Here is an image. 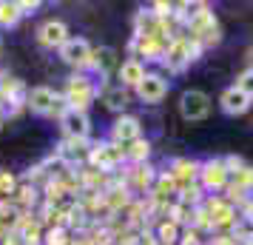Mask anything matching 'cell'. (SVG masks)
I'll list each match as a JSON object with an SVG mask.
<instances>
[{"label":"cell","mask_w":253,"mask_h":245,"mask_svg":"<svg viewBox=\"0 0 253 245\" xmlns=\"http://www.w3.org/2000/svg\"><path fill=\"white\" fill-rule=\"evenodd\" d=\"M60 123H63V131L69 140H85L88 131H91V123H88V114L85 111H77V108H66L60 114Z\"/></svg>","instance_id":"obj_7"},{"label":"cell","mask_w":253,"mask_h":245,"mask_svg":"<svg viewBox=\"0 0 253 245\" xmlns=\"http://www.w3.org/2000/svg\"><path fill=\"white\" fill-rule=\"evenodd\" d=\"M128 180L134 183V188H148L151 186V180H154V168L151 165H142L137 163L131 171H128Z\"/></svg>","instance_id":"obj_21"},{"label":"cell","mask_w":253,"mask_h":245,"mask_svg":"<svg viewBox=\"0 0 253 245\" xmlns=\"http://www.w3.org/2000/svg\"><path fill=\"white\" fill-rule=\"evenodd\" d=\"M88 66H94V69L100 71V77H105L108 71H111V66H114V49H97V51H91V63Z\"/></svg>","instance_id":"obj_18"},{"label":"cell","mask_w":253,"mask_h":245,"mask_svg":"<svg viewBox=\"0 0 253 245\" xmlns=\"http://www.w3.org/2000/svg\"><path fill=\"white\" fill-rule=\"evenodd\" d=\"M199 51H202V43H196L194 37L191 40H185V37H179V40H171V46H168V51H165V66L171 71H182L188 63H194L196 57H199Z\"/></svg>","instance_id":"obj_1"},{"label":"cell","mask_w":253,"mask_h":245,"mask_svg":"<svg viewBox=\"0 0 253 245\" xmlns=\"http://www.w3.org/2000/svg\"><path fill=\"white\" fill-rule=\"evenodd\" d=\"M157 240H160L162 245L179 243V220H165V222H160V228H157Z\"/></svg>","instance_id":"obj_19"},{"label":"cell","mask_w":253,"mask_h":245,"mask_svg":"<svg viewBox=\"0 0 253 245\" xmlns=\"http://www.w3.org/2000/svg\"><path fill=\"white\" fill-rule=\"evenodd\" d=\"M228 168L222 160H208L205 165H199V180L208 191H216V188H225L228 186Z\"/></svg>","instance_id":"obj_8"},{"label":"cell","mask_w":253,"mask_h":245,"mask_svg":"<svg viewBox=\"0 0 253 245\" xmlns=\"http://www.w3.org/2000/svg\"><path fill=\"white\" fill-rule=\"evenodd\" d=\"M40 6V3H17V9H20V14H32Z\"/></svg>","instance_id":"obj_29"},{"label":"cell","mask_w":253,"mask_h":245,"mask_svg":"<svg viewBox=\"0 0 253 245\" xmlns=\"http://www.w3.org/2000/svg\"><path fill=\"white\" fill-rule=\"evenodd\" d=\"M46 245H69L66 231H63V228H51V231L46 234Z\"/></svg>","instance_id":"obj_27"},{"label":"cell","mask_w":253,"mask_h":245,"mask_svg":"<svg viewBox=\"0 0 253 245\" xmlns=\"http://www.w3.org/2000/svg\"><path fill=\"white\" fill-rule=\"evenodd\" d=\"M142 77H145V69H142V63L139 60H126L123 66H120V86H134L137 89L139 83H142Z\"/></svg>","instance_id":"obj_17"},{"label":"cell","mask_w":253,"mask_h":245,"mask_svg":"<svg viewBox=\"0 0 253 245\" xmlns=\"http://www.w3.org/2000/svg\"><path fill=\"white\" fill-rule=\"evenodd\" d=\"M236 89H242V92L248 94V97H251L253 100V66L251 69H245L239 74V80H236Z\"/></svg>","instance_id":"obj_25"},{"label":"cell","mask_w":253,"mask_h":245,"mask_svg":"<svg viewBox=\"0 0 253 245\" xmlns=\"http://www.w3.org/2000/svg\"><path fill=\"white\" fill-rule=\"evenodd\" d=\"M0 129H3V117H0Z\"/></svg>","instance_id":"obj_30"},{"label":"cell","mask_w":253,"mask_h":245,"mask_svg":"<svg viewBox=\"0 0 253 245\" xmlns=\"http://www.w3.org/2000/svg\"><path fill=\"white\" fill-rule=\"evenodd\" d=\"M137 94L145 100V103H160L162 97L168 94V83L162 80L160 74H145L142 83L137 86Z\"/></svg>","instance_id":"obj_12"},{"label":"cell","mask_w":253,"mask_h":245,"mask_svg":"<svg viewBox=\"0 0 253 245\" xmlns=\"http://www.w3.org/2000/svg\"><path fill=\"white\" fill-rule=\"evenodd\" d=\"M148 154H151V143L148 140H134V143H128V148H126V157H131L134 163H145Z\"/></svg>","instance_id":"obj_22"},{"label":"cell","mask_w":253,"mask_h":245,"mask_svg":"<svg viewBox=\"0 0 253 245\" xmlns=\"http://www.w3.org/2000/svg\"><path fill=\"white\" fill-rule=\"evenodd\" d=\"M233 217H236V211H233V205L225 202V199H213V202L208 205V220H211V225H230Z\"/></svg>","instance_id":"obj_16"},{"label":"cell","mask_w":253,"mask_h":245,"mask_svg":"<svg viewBox=\"0 0 253 245\" xmlns=\"http://www.w3.org/2000/svg\"><path fill=\"white\" fill-rule=\"evenodd\" d=\"M88 154H91V148H85V140H69V137H66V143H60L57 157L63 163H80Z\"/></svg>","instance_id":"obj_15"},{"label":"cell","mask_w":253,"mask_h":245,"mask_svg":"<svg viewBox=\"0 0 253 245\" xmlns=\"http://www.w3.org/2000/svg\"><path fill=\"white\" fill-rule=\"evenodd\" d=\"M94 100V86L88 77H71L69 89H66V103L69 108H77V111H85V105Z\"/></svg>","instance_id":"obj_6"},{"label":"cell","mask_w":253,"mask_h":245,"mask_svg":"<svg viewBox=\"0 0 253 245\" xmlns=\"http://www.w3.org/2000/svg\"><path fill=\"white\" fill-rule=\"evenodd\" d=\"M176 191V183H173V177L171 174H162L160 177V183H157V197H165V194H173Z\"/></svg>","instance_id":"obj_26"},{"label":"cell","mask_w":253,"mask_h":245,"mask_svg":"<svg viewBox=\"0 0 253 245\" xmlns=\"http://www.w3.org/2000/svg\"><path fill=\"white\" fill-rule=\"evenodd\" d=\"M54 100H57V94L46 89V86H37L32 92L26 94V105L35 111V114H51L54 111Z\"/></svg>","instance_id":"obj_10"},{"label":"cell","mask_w":253,"mask_h":245,"mask_svg":"<svg viewBox=\"0 0 253 245\" xmlns=\"http://www.w3.org/2000/svg\"><path fill=\"white\" fill-rule=\"evenodd\" d=\"M103 103H105V108H111V111H123V108L128 105L126 89H123V86H117V89H108V92L103 94Z\"/></svg>","instance_id":"obj_20"},{"label":"cell","mask_w":253,"mask_h":245,"mask_svg":"<svg viewBox=\"0 0 253 245\" xmlns=\"http://www.w3.org/2000/svg\"><path fill=\"white\" fill-rule=\"evenodd\" d=\"M188 26H191V32H194L196 43H219V20H216L213 12L202 9L199 14H194V17L188 20Z\"/></svg>","instance_id":"obj_2"},{"label":"cell","mask_w":253,"mask_h":245,"mask_svg":"<svg viewBox=\"0 0 253 245\" xmlns=\"http://www.w3.org/2000/svg\"><path fill=\"white\" fill-rule=\"evenodd\" d=\"M182 245H199V237H196V231H185V234H182Z\"/></svg>","instance_id":"obj_28"},{"label":"cell","mask_w":253,"mask_h":245,"mask_svg":"<svg viewBox=\"0 0 253 245\" xmlns=\"http://www.w3.org/2000/svg\"><path fill=\"white\" fill-rule=\"evenodd\" d=\"M37 40L48 49H60L66 40H69V26L63 23V20H48V23L40 26V32H37Z\"/></svg>","instance_id":"obj_9"},{"label":"cell","mask_w":253,"mask_h":245,"mask_svg":"<svg viewBox=\"0 0 253 245\" xmlns=\"http://www.w3.org/2000/svg\"><path fill=\"white\" fill-rule=\"evenodd\" d=\"M91 51L94 49L88 46V40H83V37H69V40L60 46V57L66 60L69 66L85 69V66L91 63Z\"/></svg>","instance_id":"obj_3"},{"label":"cell","mask_w":253,"mask_h":245,"mask_svg":"<svg viewBox=\"0 0 253 245\" xmlns=\"http://www.w3.org/2000/svg\"><path fill=\"white\" fill-rule=\"evenodd\" d=\"M179 111H182L185 120H202V117H208V111H211V97H208L205 92L191 89V92H185L182 97H179Z\"/></svg>","instance_id":"obj_5"},{"label":"cell","mask_w":253,"mask_h":245,"mask_svg":"<svg viewBox=\"0 0 253 245\" xmlns=\"http://www.w3.org/2000/svg\"><path fill=\"white\" fill-rule=\"evenodd\" d=\"M111 137H114L117 146H128V143L139 140V120L137 117H117L114 129H111Z\"/></svg>","instance_id":"obj_13"},{"label":"cell","mask_w":253,"mask_h":245,"mask_svg":"<svg viewBox=\"0 0 253 245\" xmlns=\"http://www.w3.org/2000/svg\"><path fill=\"white\" fill-rule=\"evenodd\" d=\"M123 157H126V148H123V146H117L114 140L94 146L91 154H88V160H91L97 168H103V171H111V168H117V165L123 163Z\"/></svg>","instance_id":"obj_4"},{"label":"cell","mask_w":253,"mask_h":245,"mask_svg":"<svg viewBox=\"0 0 253 245\" xmlns=\"http://www.w3.org/2000/svg\"><path fill=\"white\" fill-rule=\"evenodd\" d=\"M219 103H222V111H225V114H245V111L251 108L253 100H251L245 92H242V89L230 86V89H225V92H222Z\"/></svg>","instance_id":"obj_11"},{"label":"cell","mask_w":253,"mask_h":245,"mask_svg":"<svg viewBox=\"0 0 253 245\" xmlns=\"http://www.w3.org/2000/svg\"><path fill=\"white\" fill-rule=\"evenodd\" d=\"M233 177H236V180H233V186H230V188H236V191H242V194L253 188V168H251V165H245V168L236 171Z\"/></svg>","instance_id":"obj_24"},{"label":"cell","mask_w":253,"mask_h":245,"mask_svg":"<svg viewBox=\"0 0 253 245\" xmlns=\"http://www.w3.org/2000/svg\"><path fill=\"white\" fill-rule=\"evenodd\" d=\"M20 20V9H17V3H6V0H0V26H14Z\"/></svg>","instance_id":"obj_23"},{"label":"cell","mask_w":253,"mask_h":245,"mask_svg":"<svg viewBox=\"0 0 253 245\" xmlns=\"http://www.w3.org/2000/svg\"><path fill=\"white\" fill-rule=\"evenodd\" d=\"M168 174L173 177L176 188L185 191V188H191V183L199 177V165H196L194 160H176V163H173V171H168Z\"/></svg>","instance_id":"obj_14"}]
</instances>
